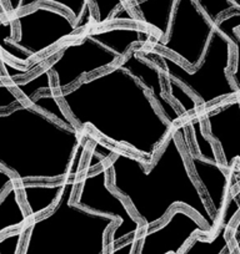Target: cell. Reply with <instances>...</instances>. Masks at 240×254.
I'll use <instances>...</instances> for the list:
<instances>
[{"instance_id": "cell-33", "label": "cell", "mask_w": 240, "mask_h": 254, "mask_svg": "<svg viewBox=\"0 0 240 254\" xmlns=\"http://www.w3.org/2000/svg\"><path fill=\"white\" fill-rule=\"evenodd\" d=\"M3 60H5V59L0 58V65H1V61H3ZM0 81H6V76H5V74H4L3 69L0 70Z\"/></svg>"}, {"instance_id": "cell-6", "label": "cell", "mask_w": 240, "mask_h": 254, "mask_svg": "<svg viewBox=\"0 0 240 254\" xmlns=\"http://www.w3.org/2000/svg\"><path fill=\"white\" fill-rule=\"evenodd\" d=\"M82 31L67 11L40 3L15 15L0 18V45L10 44L33 59Z\"/></svg>"}, {"instance_id": "cell-3", "label": "cell", "mask_w": 240, "mask_h": 254, "mask_svg": "<svg viewBox=\"0 0 240 254\" xmlns=\"http://www.w3.org/2000/svg\"><path fill=\"white\" fill-rule=\"evenodd\" d=\"M87 136L24 102L0 112V167L16 185L62 182L78 176Z\"/></svg>"}, {"instance_id": "cell-31", "label": "cell", "mask_w": 240, "mask_h": 254, "mask_svg": "<svg viewBox=\"0 0 240 254\" xmlns=\"http://www.w3.org/2000/svg\"><path fill=\"white\" fill-rule=\"evenodd\" d=\"M14 183H15V180H14L13 176L8 171L4 170L3 167H0V197L3 196L4 192Z\"/></svg>"}, {"instance_id": "cell-36", "label": "cell", "mask_w": 240, "mask_h": 254, "mask_svg": "<svg viewBox=\"0 0 240 254\" xmlns=\"http://www.w3.org/2000/svg\"><path fill=\"white\" fill-rule=\"evenodd\" d=\"M133 1H135V0H125V4H126V5H128V4L133 3Z\"/></svg>"}, {"instance_id": "cell-13", "label": "cell", "mask_w": 240, "mask_h": 254, "mask_svg": "<svg viewBox=\"0 0 240 254\" xmlns=\"http://www.w3.org/2000/svg\"><path fill=\"white\" fill-rule=\"evenodd\" d=\"M119 66L125 69L136 81L146 90L149 96L153 99L158 109L163 114V116L173 125L180 122L183 114L176 110L173 102L169 101L165 97L163 89V72L160 67L154 63L145 60L138 54V49H131L124 58L120 59L118 63Z\"/></svg>"}, {"instance_id": "cell-19", "label": "cell", "mask_w": 240, "mask_h": 254, "mask_svg": "<svg viewBox=\"0 0 240 254\" xmlns=\"http://www.w3.org/2000/svg\"><path fill=\"white\" fill-rule=\"evenodd\" d=\"M40 3L49 4V5L56 6V8L67 11L74 19L78 28L82 30H84L92 21H94L92 6L88 0H21L19 13L28 10Z\"/></svg>"}, {"instance_id": "cell-21", "label": "cell", "mask_w": 240, "mask_h": 254, "mask_svg": "<svg viewBox=\"0 0 240 254\" xmlns=\"http://www.w3.org/2000/svg\"><path fill=\"white\" fill-rule=\"evenodd\" d=\"M188 126L190 127L193 135V142H194L195 153L199 157L204 158L207 161H212V162H219L218 158L217 150H215V145L212 140L207 136L204 128V124H203V119L200 114H195L188 122Z\"/></svg>"}, {"instance_id": "cell-7", "label": "cell", "mask_w": 240, "mask_h": 254, "mask_svg": "<svg viewBox=\"0 0 240 254\" xmlns=\"http://www.w3.org/2000/svg\"><path fill=\"white\" fill-rule=\"evenodd\" d=\"M109 168L102 165L94 172H87L79 181V193L75 204L82 208L115 219L117 224L109 234V249L135 238L143 231L140 222L129 209L121 196L108 186Z\"/></svg>"}, {"instance_id": "cell-20", "label": "cell", "mask_w": 240, "mask_h": 254, "mask_svg": "<svg viewBox=\"0 0 240 254\" xmlns=\"http://www.w3.org/2000/svg\"><path fill=\"white\" fill-rule=\"evenodd\" d=\"M215 25L232 44L235 64L234 67L229 71V76L234 86L240 92V10L227 14Z\"/></svg>"}, {"instance_id": "cell-18", "label": "cell", "mask_w": 240, "mask_h": 254, "mask_svg": "<svg viewBox=\"0 0 240 254\" xmlns=\"http://www.w3.org/2000/svg\"><path fill=\"white\" fill-rule=\"evenodd\" d=\"M29 214L21 199L16 183L8 188L0 197V237L9 232L28 226Z\"/></svg>"}, {"instance_id": "cell-14", "label": "cell", "mask_w": 240, "mask_h": 254, "mask_svg": "<svg viewBox=\"0 0 240 254\" xmlns=\"http://www.w3.org/2000/svg\"><path fill=\"white\" fill-rule=\"evenodd\" d=\"M89 34L100 45L117 54L120 59L124 58L134 46L145 45L154 40L151 31L144 26H109L99 30H90Z\"/></svg>"}, {"instance_id": "cell-26", "label": "cell", "mask_w": 240, "mask_h": 254, "mask_svg": "<svg viewBox=\"0 0 240 254\" xmlns=\"http://www.w3.org/2000/svg\"><path fill=\"white\" fill-rule=\"evenodd\" d=\"M198 8L207 15L212 23L217 24L227 14L238 11L232 0H194Z\"/></svg>"}, {"instance_id": "cell-15", "label": "cell", "mask_w": 240, "mask_h": 254, "mask_svg": "<svg viewBox=\"0 0 240 254\" xmlns=\"http://www.w3.org/2000/svg\"><path fill=\"white\" fill-rule=\"evenodd\" d=\"M240 212V203L237 197H232L220 217L219 226L212 237L197 234L188 243L180 254H224L230 249V238L228 237L233 219Z\"/></svg>"}, {"instance_id": "cell-10", "label": "cell", "mask_w": 240, "mask_h": 254, "mask_svg": "<svg viewBox=\"0 0 240 254\" xmlns=\"http://www.w3.org/2000/svg\"><path fill=\"white\" fill-rule=\"evenodd\" d=\"M143 231L136 254H180L197 234H214L194 213L180 206L171 209L163 224Z\"/></svg>"}, {"instance_id": "cell-37", "label": "cell", "mask_w": 240, "mask_h": 254, "mask_svg": "<svg viewBox=\"0 0 240 254\" xmlns=\"http://www.w3.org/2000/svg\"><path fill=\"white\" fill-rule=\"evenodd\" d=\"M0 18H8V16H4V15H3V14L0 13Z\"/></svg>"}, {"instance_id": "cell-17", "label": "cell", "mask_w": 240, "mask_h": 254, "mask_svg": "<svg viewBox=\"0 0 240 254\" xmlns=\"http://www.w3.org/2000/svg\"><path fill=\"white\" fill-rule=\"evenodd\" d=\"M65 181V180H64ZM64 181L54 183L18 185L21 199L29 218L34 219L48 213L56 204L64 190Z\"/></svg>"}, {"instance_id": "cell-12", "label": "cell", "mask_w": 240, "mask_h": 254, "mask_svg": "<svg viewBox=\"0 0 240 254\" xmlns=\"http://www.w3.org/2000/svg\"><path fill=\"white\" fill-rule=\"evenodd\" d=\"M190 161L194 178L199 185L215 221L219 224L223 211L230 198V176L220 162H212L199 157L192 147H184Z\"/></svg>"}, {"instance_id": "cell-2", "label": "cell", "mask_w": 240, "mask_h": 254, "mask_svg": "<svg viewBox=\"0 0 240 254\" xmlns=\"http://www.w3.org/2000/svg\"><path fill=\"white\" fill-rule=\"evenodd\" d=\"M180 127H174L149 166L136 156L114 152L108 165L110 185L131 207L143 229L163 224L174 207L182 206L215 232L219 224L190 172L187 152L179 141Z\"/></svg>"}, {"instance_id": "cell-30", "label": "cell", "mask_w": 240, "mask_h": 254, "mask_svg": "<svg viewBox=\"0 0 240 254\" xmlns=\"http://www.w3.org/2000/svg\"><path fill=\"white\" fill-rule=\"evenodd\" d=\"M232 229V238H230V241L233 242L232 248L234 249L235 254H240V212L235 217V223Z\"/></svg>"}, {"instance_id": "cell-32", "label": "cell", "mask_w": 240, "mask_h": 254, "mask_svg": "<svg viewBox=\"0 0 240 254\" xmlns=\"http://www.w3.org/2000/svg\"><path fill=\"white\" fill-rule=\"evenodd\" d=\"M4 3H5L6 9L9 11V15H15V14L19 13L20 10V3L21 0H4Z\"/></svg>"}, {"instance_id": "cell-34", "label": "cell", "mask_w": 240, "mask_h": 254, "mask_svg": "<svg viewBox=\"0 0 240 254\" xmlns=\"http://www.w3.org/2000/svg\"><path fill=\"white\" fill-rule=\"evenodd\" d=\"M232 1H233V4L237 6V9H239L240 10V0H232Z\"/></svg>"}, {"instance_id": "cell-5", "label": "cell", "mask_w": 240, "mask_h": 254, "mask_svg": "<svg viewBox=\"0 0 240 254\" xmlns=\"http://www.w3.org/2000/svg\"><path fill=\"white\" fill-rule=\"evenodd\" d=\"M138 54L145 60L161 66V72L187 89L197 99L199 106L207 109L225 100L240 96L229 76L232 44L217 25L202 60L193 70L187 69L168 54L153 48L141 49L138 50Z\"/></svg>"}, {"instance_id": "cell-35", "label": "cell", "mask_w": 240, "mask_h": 254, "mask_svg": "<svg viewBox=\"0 0 240 254\" xmlns=\"http://www.w3.org/2000/svg\"><path fill=\"white\" fill-rule=\"evenodd\" d=\"M224 254H235V252H234V249H233L232 247H230V249H228V251L225 252Z\"/></svg>"}, {"instance_id": "cell-8", "label": "cell", "mask_w": 240, "mask_h": 254, "mask_svg": "<svg viewBox=\"0 0 240 254\" xmlns=\"http://www.w3.org/2000/svg\"><path fill=\"white\" fill-rule=\"evenodd\" d=\"M215 30V24L194 0H178L165 38L151 43L155 50L171 53L187 69L198 66Z\"/></svg>"}, {"instance_id": "cell-27", "label": "cell", "mask_w": 240, "mask_h": 254, "mask_svg": "<svg viewBox=\"0 0 240 254\" xmlns=\"http://www.w3.org/2000/svg\"><path fill=\"white\" fill-rule=\"evenodd\" d=\"M25 100L9 81H0V112H5L20 106Z\"/></svg>"}, {"instance_id": "cell-16", "label": "cell", "mask_w": 240, "mask_h": 254, "mask_svg": "<svg viewBox=\"0 0 240 254\" xmlns=\"http://www.w3.org/2000/svg\"><path fill=\"white\" fill-rule=\"evenodd\" d=\"M178 0H135L128 4L136 21L150 29L154 40L165 38ZM154 40H151L153 43Z\"/></svg>"}, {"instance_id": "cell-1", "label": "cell", "mask_w": 240, "mask_h": 254, "mask_svg": "<svg viewBox=\"0 0 240 254\" xmlns=\"http://www.w3.org/2000/svg\"><path fill=\"white\" fill-rule=\"evenodd\" d=\"M55 96L77 128L92 127L148 166L174 128L146 90L118 64Z\"/></svg>"}, {"instance_id": "cell-29", "label": "cell", "mask_w": 240, "mask_h": 254, "mask_svg": "<svg viewBox=\"0 0 240 254\" xmlns=\"http://www.w3.org/2000/svg\"><path fill=\"white\" fill-rule=\"evenodd\" d=\"M139 239H140V234L135 238L128 239L126 242L114 247V248H110L108 251V254H136L139 247Z\"/></svg>"}, {"instance_id": "cell-28", "label": "cell", "mask_w": 240, "mask_h": 254, "mask_svg": "<svg viewBox=\"0 0 240 254\" xmlns=\"http://www.w3.org/2000/svg\"><path fill=\"white\" fill-rule=\"evenodd\" d=\"M25 237V227L0 237V254H20Z\"/></svg>"}, {"instance_id": "cell-4", "label": "cell", "mask_w": 240, "mask_h": 254, "mask_svg": "<svg viewBox=\"0 0 240 254\" xmlns=\"http://www.w3.org/2000/svg\"><path fill=\"white\" fill-rule=\"evenodd\" d=\"M78 185L77 176L65 178L55 206L29 221L20 254H108L109 234L117 222L72 202Z\"/></svg>"}, {"instance_id": "cell-22", "label": "cell", "mask_w": 240, "mask_h": 254, "mask_svg": "<svg viewBox=\"0 0 240 254\" xmlns=\"http://www.w3.org/2000/svg\"><path fill=\"white\" fill-rule=\"evenodd\" d=\"M50 77V74L46 71V69L41 70V71L39 69L38 74H35L31 79L25 80V81H20L19 79L8 80V81L10 82L11 86L21 95V97L26 102H30L40 90H46V91L53 92Z\"/></svg>"}, {"instance_id": "cell-24", "label": "cell", "mask_w": 240, "mask_h": 254, "mask_svg": "<svg viewBox=\"0 0 240 254\" xmlns=\"http://www.w3.org/2000/svg\"><path fill=\"white\" fill-rule=\"evenodd\" d=\"M92 6L93 19L97 25H104L113 20L115 14L126 6L125 0H88Z\"/></svg>"}, {"instance_id": "cell-9", "label": "cell", "mask_w": 240, "mask_h": 254, "mask_svg": "<svg viewBox=\"0 0 240 254\" xmlns=\"http://www.w3.org/2000/svg\"><path fill=\"white\" fill-rule=\"evenodd\" d=\"M53 55H55V59L45 67L50 76L54 77L53 94L68 90L78 84L83 76L109 69L120 61L117 54L94 40L89 31L80 40L63 45L54 51Z\"/></svg>"}, {"instance_id": "cell-23", "label": "cell", "mask_w": 240, "mask_h": 254, "mask_svg": "<svg viewBox=\"0 0 240 254\" xmlns=\"http://www.w3.org/2000/svg\"><path fill=\"white\" fill-rule=\"evenodd\" d=\"M30 104L33 106L38 107L40 111L45 112L46 115H49L50 117H53L54 120H56L60 124L65 125L68 127H75V125L73 124L72 120L69 119V116L67 115V112L64 110H62L60 107V102L58 101V97L55 96V94L53 92H49V94H41L38 97H34L30 101Z\"/></svg>"}, {"instance_id": "cell-25", "label": "cell", "mask_w": 240, "mask_h": 254, "mask_svg": "<svg viewBox=\"0 0 240 254\" xmlns=\"http://www.w3.org/2000/svg\"><path fill=\"white\" fill-rule=\"evenodd\" d=\"M164 79L166 80V84H168L169 87V94L170 96L178 102L183 109V114L192 115V114H198V109H199V102L197 101L194 96L188 91L187 89L182 86L180 84L173 80L171 77L164 75Z\"/></svg>"}, {"instance_id": "cell-11", "label": "cell", "mask_w": 240, "mask_h": 254, "mask_svg": "<svg viewBox=\"0 0 240 254\" xmlns=\"http://www.w3.org/2000/svg\"><path fill=\"white\" fill-rule=\"evenodd\" d=\"M200 116L207 136L219 147L222 166L230 171L240 161V96L207 107Z\"/></svg>"}]
</instances>
